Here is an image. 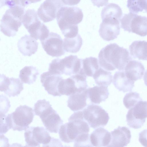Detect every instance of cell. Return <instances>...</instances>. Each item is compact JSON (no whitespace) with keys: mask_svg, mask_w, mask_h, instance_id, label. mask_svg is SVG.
I'll use <instances>...</instances> for the list:
<instances>
[{"mask_svg":"<svg viewBox=\"0 0 147 147\" xmlns=\"http://www.w3.org/2000/svg\"><path fill=\"white\" fill-rule=\"evenodd\" d=\"M74 147L93 146L90 140V135L87 133H83L79 135L74 142Z\"/></svg>","mask_w":147,"mask_h":147,"instance_id":"cell-35","label":"cell"},{"mask_svg":"<svg viewBox=\"0 0 147 147\" xmlns=\"http://www.w3.org/2000/svg\"><path fill=\"white\" fill-rule=\"evenodd\" d=\"M86 77L77 74L72 75L67 79H62L58 86L59 93L61 96H70L73 94L84 90L88 87Z\"/></svg>","mask_w":147,"mask_h":147,"instance_id":"cell-8","label":"cell"},{"mask_svg":"<svg viewBox=\"0 0 147 147\" xmlns=\"http://www.w3.org/2000/svg\"><path fill=\"white\" fill-rule=\"evenodd\" d=\"M83 18L82 10L79 7L63 6L58 12L56 19L62 34L67 37L78 33L77 25L82 22Z\"/></svg>","mask_w":147,"mask_h":147,"instance_id":"cell-2","label":"cell"},{"mask_svg":"<svg viewBox=\"0 0 147 147\" xmlns=\"http://www.w3.org/2000/svg\"><path fill=\"white\" fill-rule=\"evenodd\" d=\"M98 61L96 58L90 57L81 59V66L78 74L86 77H92L100 68Z\"/></svg>","mask_w":147,"mask_h":147,"instance_id":"cell-25","label":"cell"},{"mask_svg":"<svg viewBox=\"0 0 147 147\" xmlns=\"http://www.w3.org/2000/svg\"><path fill=\"white\" fill-rule=\"evenodd\" d=\"M134 82L127 76L123 71H116L113 80V83L115 87L123 92L132 91L134 86Z\"/></svg>","mask_w":147,"mask_h":147,"instance_id":"cell-21","label":"cell"},{"mask_svg":"<svg viewBox=\"0 0 147 147\" xmlns=\"http://www.w3.org/2000/svg\"><path fill=\"white\" fill-rule=\"evenodd\" d=\"M144 80L145 84L147 86V70L144 74Z\"/></svg>","mask_w":147,"mask_h":147,"instance_id":"cell-40","label":"cell"},{"mask_svg":"<svg viewBox=\"0 0 147 147\" xmlns=\"http://www.w3.org/2000/svg\"><path fill=\"white\" fill-rule=\"evenodd\" d=\"M38 44L35 39L26 34L19 40L17 46L18 50L23 55L30 56L37 51Z\"/></svg>","mask_w":147,"mask_h":147,"instance_id":"cell-19","label":"cell"},{"mask_svg":"<svg viewBox=\"0 0 147 147\" xmlns=\"http://www.w3.org/2000/svg\"><path fill=\"white\" fill-rule=\"evenodd\" d=\"M109 0H91V2L94 6L99 7L106 6L108 4Z\"/></svg>","mask_w":147,"mask_h":147,"instance_id":"cell-37","label":"cell"},{"mask_svg":"<svg viewBox=\"0 0 147 147\" xmlns=\"http://www.w3.org/2000/svg\"><path fill=\"white\" fill-rule=\"evenodd\" d=\"M140 94L136 92H130L127 93L123 99V103L126 108H133L138 102L142 100Z\"/></svg>","mask_w":147,"mask_h":147,"instance_id":"cell-34","label":"cell"},{"mask_svg":"<svg viewBox=\"0 0 147 147\" xmlns=\"http://www.w3.org/2000/svg\"><path fill=\"white\" fill-rule=\"evenodd\" d=\"M120 21L117 19L102 20L99 30L101 37L107 41L117 38L120 32Z\"/></svg>","mask_w":147,"mask_h":147,"instance_id":"cell-14","label":"cell"},{"mask_svg":"<svg viewBox=\"0 0 147 147\" xmlns=\"http://www.w3.org/2000/svg\"><path fill=\"white\" fill-rule=\"evenodd\" d=\"M41 0H19L20 6L24 7L29 4L40 1Z\"/></svg>","mask_w":147,"mask_h":147,"instance_id":"cell-38","label":"cell"},{"mask_svg":"<svg viewBox=\"0 0 147 147\" xmlns=\"http://www.w3.org/2000/svg\"><path fill=\"white\" fill-rule=\"evenodd\" d=\"M68 121V123L61 125L59 131L60 138L66 143L74 142L79 135L83 134L76 123L73 121Z\"/></svg>","mask_w":147,"mask_h":147,"instance_id":"cell-18","label":"cell"},{"mask_svg":"<svg viewBox=\"0 0 147 147\" xmlns=\"http://www.w3.org/2000/svg\"><path fill=\"white\" fill-rule=\"evenodd\" d=\"M131 55L139 60H147V41L136 40L129 46Z\"/></svg>","mask_w":147,"mask_h":147,"instance_id":"cell-27","label":"cell"},{"mask_svg":"<svg viewBox=\"0 0 147 147\" xmlns=\"http://www.w3.org/2000/svg\"><path fill=\"white\" fill-rule=\"evenodd\" d=\"M88 97L87 89L82 92L73 94L68 98L67 107L74 111L82 110L87 105Z\"/></svg>","mask_w":147,"mask_h":147,"instance_id":"cell-23","label":"cell"},{"mask_svg":"<svg viewBox=\"0 0 147 147\" xmlns=\"http://www.w3.org/2000/svg\"><path fill=\"white\" fill-rule=\"evenodd\" d=\"M81 0H62L65 5L73 6L78 4Z\"/></svg>","mask_w":147,"mask_h":147,"instance_id":"cell-39","label":"cell"},{"mask_svg":"<svg viewBox=\"0 0 147 147\" xmlns=\"http://www.w3.org/2000/svg\"><path fill=\"white\" fill-rule=\"evenodd\" d=\"M54 109L49 101L45 99L39 100L34 105V111L36 115L41 119L51 113Z\"/></svg>","mask_w":147,"mask_h":147,"instance_id":"cell-32","label":"cell"},{"mask_svg":"<svg viewBox=\"0 0 147 147\" xmlns=\"http://www.w3.org/2000/svg\"><path fill=\"white\" fill-rule=\"evenodd\" d=\"M24 7L15 5L6 10L1 20V31L8 37L16 35L19 28L21 26L25 13Z\"/></svg>","mask_w":147,"mask_h":147,"instance_id":"cell-3","label":"cell"},{"mask_svg":"<svg viewBox=\"0 0 147 147\" xmlns=\"http://www.w3.org/2000/svg\"><path fill=\"white\" fill-rule=\"evenodd\" d=\"M62 79L61 75L49 71L43 73L40 76L41 82L45 90L49 94L54 96H61L58 91V86Z\"/></svg>","mask_w":147,"mask_h":147,"instance_id":"cell-17","label":"cell"},{"mask_svg":"<svg viewBox=\"0 0 147 147\" xmlns=\"http://www.w3.org/2000/svg\"><path fill=\"white\" fill-rule=\"evenodd\" d=\"M65 5L62 0H45L37 11V15L44 22L54 20L60 9Z\"/></svg>","mask_w":147,"mask_h":147,"instance_id":"cell-13","label":"cell"},{"mask_svg":"<svg viewBox=\"0 0 147 147\" xmlns=\"http://www.w3.org/2000/svg\"><path fill=\"white\" fill-rule=\"evenodd\" d=\"M46 129L51 133H57L63 121L54 110L41 119Z\"/></svg>","mask_w":147,"mask_h":147,"instance_id":"cell-26","label":"cell"},{"mask_svg":"<svg viewBox=\"0 0 147 147\" xmlns=\"http://www.w3.org/2000/svg\"><path fill=\"white\" fill-rule=\"evenodd\" d=\"M23 89V82L19 78H9L3 74L0 75V91L9 96H17Z\"/></svg>","mask_w":147,"mask_h":147,"instance_id":"cell-15","label":"cell"},{"mask_svg":"<svg viewBox=\"0 0 147 147\" xmlns=\"http://www.w3.org/2000/svg\"><path fill=\"white\" fill-rule=\"evenodd\" d=\"M82 111L84 119L94 129L106 125L109 119L108 113L97 105H89Z\"/></svg>","mask_w":147,"mask_h":147,"instance_id":"cell-9","label":"cell"},{"mask_svg":"<svg viewBox=\"0 0 147 147\" xmlns=\"http://www.w3.org/2000/svg\"><path fill=\"white\" fill-rule=\"evenodd\" d=\"M122 14V9L118 5L110 3L102 9L101 16L102 20L104 19H117L120 20Z\"/></svg>","mask_w":147,"mask_h":147,"instance_id":"cell-28","label":"cell"},{"mask_svg":"<svg viewBox=\"0 0 147 147\" xmlns=\"http://www.w3.org/2000/svg\"><path fill=\"white\" fill-rule=\"evenodd\" d=\"M26 146L39 147L41 144L46 145L51 142L52 138L49 133L42 127H29L24 132Z\"/></svg>","mask_w":147,"mask_h":147,"instance_id":"cell-10","label":"cell"},{"mask_svg":"<svg viewBox=\"0 0 147 147\" xmlns=\"http://www.w3.org/2000/svg\"><path fill=\"white\" fill-rule=\"evenodd\" d=\"M98 86H108L113 81V76L111 72L100 67L92 76Z\"/></svg>","mask_w":147,"mask_h":147,"instance_id":"cell-31","label":"cell"},{"mask_svg":"<svg viewBox=\"0 0 147 147\" xmlns=\"http://www.w3.org/2000/svg\"><path fill=\"white\" fill-rule=\"evenodd\" d=\"M127 7L132 13L136 14L144 10L147 13V0H127Z\"/></svg>","mask_w":147,"mask_h":147,"instance_id":"cell-33","label":"cell"},{"mask_svg":"<svg viewBox=\"0 0 147 147\" xmlns=\"http://www.w3.org/2000/svg\"><path fill=\"white\" fill-rule=\"evenodd\" d=\"M82 44V38L79 34L74 37H65L63 39V48L67 52L71 53L78 52L80 50Z\"/></svg>","mask_w":147,"mask_h":147,"instance_id":"cell-30","label":"cell"},{"mask_svg":"<svg viewBox=\"0 0 147 147\" xmlns=\"http://www.w3.org/2000/svg\"><path fill=\"white\" fill-rule=\"evenodd\" d=\"M88 97L92 103L99 104L105 101L108 97L109 92L108 86H96L87 89Z\"/></svg>","mask_w":147,"mask_h":147,"instance_id":"cell-24","label":"cell"},{"mask_svg":"<svg viewBox=\"0 0 147 147\" xmlns=\"http://www.w3.org/2000/svg\"><path fill=\"white\" fill-rule=\"evenodd\" d=\"M34 9H28L25 12L22 23L30 36L36 40H44L49 36V31L48 27L41 22Z\"/></svg>","mask_w":147,"mask_h":147,"instance_id":"cell-6","label":"cell"},{"mask_svg":"<svg viewBox=\"0 0 147 147\" xmlns=\"http://www.w3.org/2000/svg\"><path fill=\"white\" fill-rule=\"evenodd\" d=\"M127 125L135 129L140 128L147 117V101L142 100L130 109L126 115Z\"/></svg>","mask_w":147,"mask_h":147,"instance_id":"cell-11","label":"cell"},{"mask_svg":"<svg viewBox=\"0 0 147 147\" xmlns=\"http://www.w3.org/2000/svg\"><path fill=\"white\" fill-rule=\"evenodd\" d=\"M100 67L107 71L116 69L123 71L128 62L132 59L127 49L116 43H111L101 49L98 55Z\"/></svg>","mask_w":147,"mask_h":147,"instance_id":"cell-1","label":"cell"},{"mask_svg":"<svg viewBox=\"0 0 147 147\" xmlns=\"http://www.w3.org/2000/svg\"><path fill=\"white\" fill-rule=\"evenodd\" d=\"M130 131L126 127L119 126L111 132V140L108 147H123L126 146L130 142Z\"/></svg>","mask_w":147,"mask_h":147,"instance_id":"cell-16","label":"cell"},{"mask_svg":"<svg viewBox=\"0 0 147 147\" xmlns=\"http://www.w3.org/2000/svg\"><path fill=\"white\" fill-rule=\"evenodd\" d=\"M8 0H0L1 7L5 5V4Z\"/></svg>","mask_w":147,"mask_h":147,"instance_id":"cell-41","label":"cell"},{"mask_svg":"<svg viewBox=\"0 0 147 147\" xmlns=\"http://www.w3.org/2000/svg\"><path fill=\"white\" fill-rule=\"evenodd\" d=\"M34 114L33 109L26 105H20L12 113L6 116L9 128L14 131L25 130L32 121Z\"/></svg>","mask_w":147,"mask_h":147,"instance_id":"cell-4","label":"cell"},{"mask_svg":"<svg viewBox=\"0 0 147 147\" xmlns=\"http://www.w3.org/2000/svg\"><path fill=\"white\" fill-rule=\"evenodd\" d=\"M125 70L127 76L131 80L135 81L142 78L145 68L140 62L131 59L126 65Z\"/></svg>","mask_w":147,"mask_h":147,"instance_id":"cell-22","label":"cell"},{"mask_svg":"<svg viewBox=\"0 0 147 147\" xmlns=\"http://www.w3.org/2000/svg\"><path fill=\"white\" fill-rule=\"evenodd\" d=\"M139 141L144 147H147V129H144L139 134Z\"/></svg>","mask_w":147,"mask_h":147,"instance_id":"cell-36","label":"cell"},{"mask_svg":"<svg viewBox=\"0 0 147 147\" xmlns=\"http://www.w3.org/2000/svg\"><path fill=\"white\" fill-rule=\"evenodd\" d=\"M121 28L141 36L147 35V17L130 12L120 19Z\"/></svg>","mask_w":147,"mask_h":147,"instance_id":"cell-7","label":"cell"},{"mask_svg":"<svg viewBox=\"0 0 147 147\" xmlns=\"http://www.w3.org/2000/svg\"><path fill=\"white\" fill-rule=\"evenodd\" d=\"M40 41L44 50L50 56L59 57L65 53L63 40L60 35L56 33H50L47 38Z\"/></svg>","mask_w":147,"mask_h":147,"instance_id":"cell-12","label":"cell"},{"mask_svg":"<svg viewBox=\"0 0 147 147\" xmlns=\"http://www.w3.org/2000/svg\"><path fill=\"white\" fill-rule=\"evenodd\" d=\"M90 140L93 146L107 147L111 140V133L105 129L100 127L91 134Z\"/></svg>","mask_w":147,"mask_h":147,"instance_id":"cell-20","label":"cell"},{"mask_svg":"<svg viewBox=\"0 0 147 147\" xmlns=\"http://www.w3.org/2000/svg\"><path fill=\"white\" fill-rule=\"evenodd\" d=\"M49 65V71L51 73L71 76L78 74L81 68V59L76 55H71L62 59H55Z\"/></svg>","mask_w":147,"mask_h":147,"instance_id":"cell-5","label":"cell"},{"mask_svg":"<svg viewBox=\"0 0 147 147\" xmlns=\"http://www.w3.org/2000/svg\"><path fill=\"white\" fill-rule=\"evenodd\" d=\"M39 74L38 70L35 67L26 66L20 70L19 78L23 83L30 84L35 82Z\"/></svg>","mask_w":147,"mask_h":147,"instance_id":"cell-29","label":"cell"}]
</instances>
